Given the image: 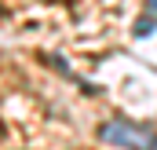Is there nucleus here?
Wrapping results in <instances>:
<instances>
[{
    "mask_svg": "<svg viewBox=\"0 0 157 150\" xmlns=\"http://www.w3.org/2000/svg\"><path fill=\"white\" fill-rule=\"evenodd\" d=\"M102 143L110 147H124V150H157V132L154 128H143V124H132V121H110L102 124Z\"/></svg>",
    "mask_w": 157,
    "mask_h": 150,
    "instance_id": "nucleus-1",
    "label": "nucleus"
}]
</instances>
